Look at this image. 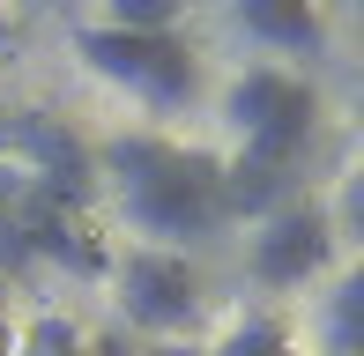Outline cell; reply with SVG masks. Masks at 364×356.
Here are the masks:
<instances>
[{"mask_svg":"<svg viewBox=\"0 0 364 356\" xmlns=\"http://www.w3.org/2000/svg\"><path fill=\"white\" fill-rule=\"evenodd\" d=\"M23 356H127V349H119V342H90V334L68 327L60 312H45V319H30Z\"/></svg>","mask_w":364,"mask_h":356,"instance_id":"9c48e42d","label":"cell"},{"mask_svg":"<svg viewBox=\"0 0 364 356\" xmlns=\"http://www.w3.org/2000/svg\"><path fill=\"white\" fill-rule=\"evenodd\" d=\"M312 342H320V356H364V274H342L327 289L320 319H312Z\"/></svg>","mask_w":364,"mask_h":356,"instance_id":"ba28073f","label":"cell"},{"mask_svg":"<svg viewBox=\"0 0 364 356\" xmlns=\"http://www.w3.org/2000/svg\"><path fill=\"white\" fill-rule=\"evenodd\" d=\"M75 60L149 119H186L201 104V52L186 30H112V23H75Z\"/></svg>","mask_w":364,"mask_h":356,"instance_id":"7a4b0ae2","label":"cell"},{"mask_svg":"<svg viewBox=\"0 0 364 356\" xmlns=\"http://www.w3.org/2000/svg\"><path fill=\"white\" fill-rule=\"evenodd\" d=\"M0 156H8V149H0Z\"/></svg>","mask_w":364,"mask_h":356,"instance_id":"4fadbf2b","label":"cell"},{"mask_svg":"<svg viewBox=\"0 0 364 356\" xmlns=\"http://www.w3.org/2000/svg\"><path fill=\"white\" fill-rule=\"evenodd\" d=\"M0 52H15V15L0 8Z\"/></svg>","mask_w":364,"mask_h":356,"instance_id":"8fae6325","label":"cell"},{"mask_svg":"<svg viewBox=\"0 0 364 356\" xmlns=\"http://www.w3.org/2000/svg\"><path fill=\"white\" fill-rule=\"evenodd\" d=\"M230 30L275 60H327V8L320 0H230Z\"/></svg>","mask_w":364,"mask_h":356,"instance_id":"8992f818","label":"cell"},{"mask_svg":"<svg viewBox=\"0 0 364 356\" xmlns=\"http://www.w3.org/2000/svg\"><path fill=\"white\" fill-rule=\"evenodd\" d=\"M0 8H30V15H45V8H53V0H0Z\"/></svg>","mask_w":364,"mask_h":356,"instance_id":"7c38bea8","label":"cell"},{"mask_svg":"<svg viewBox=\"0 0 364 356\" xmlns=\"http://www.w3.org/2000/svg\"><path fill=\"white\" fill-rule=\"evenodd\" d=\"M297 171H275V164H253V156H223V216L230 223H268L283 201H297Z\"/></svg>","mask_w":364,"mask_h":356,"instance_id":"52a82bcc","label":"cell"},{"mask_svg":"<svg viewBox=\"0 0 364 356\" xmlns=\"http://www.w3.org/2000/svg\"><path fill=\"white\" fill-rule=\"evenodd\" d=\"M186 8H193V0H105L97 23H112V30H178Z\"/></svg>","mask_w":364,"mask_h":356,"instance_id":"30bf717a","label":"cell"},{"mask_svg":"<svg viewBox=\"0 0 364 356\" xmlns=\"http://www.w3.org/2000/svg\"><path fill=\"white\" fill-rule=\"evenodd\" d=\"M335 216H327V201H312V193H297V201H283L268 223H253V282L260 289H305L320 282L327 267H335Z\"/></svg>","mask_w":364,"mask_h":356,"instance_id":"5b68a950","label":"cell"},{"mask_svg":"<svg viewBox=\"0 0 364 356\" xmlns=\"http://www.w3.org/2000/svg\"><path fill=\"white\" fill-rule=\"evenodd\" d=\"M223 126L238 134V156L297 171L305 149H312V134H320V89H312L297 67L260 60V67H245L238 82L223 89Z\"/></svg>","mask_w":364,"mask_h":356,"instance_id":"3957f363","label":"cell"},{"mask_svg":"<svg viewBox=\"0 0 364 356\" xmlns=\"http://www.w3.org/2000/svg\"><path fill=\"white\" fill-rule=\"evenodd\" d=\"M97 193H112V208L127 216V230L156 252H186L201 238L230 230L223 216V156L186 149V141L134 126V134L97 141Z\"/></svg>","mask_w":364,"mask_h":356,"instance_id":"6da1fadb","label":"cell"},{"mask_svg":"<svg viewBox=\"0 0 364 356\" xmlns=\"http://www.w3.org/2000/svg\"><path fill=\"white\" fill-rule=\"evenodd\" d=\"M112 289H119L127 327L156 334V342H178L208 319V282L186 252H156V245H127L112 260Z\"/></svg>","mask_w":364,"mask_h":356,"instance_id":"277c9868","label":"cell"}]
</instances>
